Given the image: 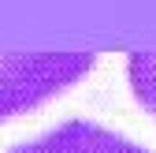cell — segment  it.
Segmentation results:
<instances>
[{
    "label": "cell",
    "mask_w": 156,
    "mask_h": 153,
    "mask_svg": "<svg viewBox=\"0 0 156 153\" xmlns=\"http://www.w3.org/2000/svg\"><path fill=\"white\" fill-rule=\"evenodd\" d=\"M8 153H149V149L89 120H67L60 127L45 131L41 138H30Z\"/></svg>",
    "instance_id": "7a4b0ae2"
},
{
    "label": "cell",
    "mask_w": 156,
    "mask_h": 153,
    "mask_svg": "<svg viewBox=\"0 0 156 153\" xmlns=\"http://www.w3.org/2000/svg\"><path fill=\"white\" fill-rule=\"evenodd\" d=\"M93 60V52H0V123L78 82Z\"/></svg>",
    "instance_id": "6da1fadb"
},
{
    "label": "cell",
    "mask_w": 156,
    "mask_h": 153,
    "mask_svg": "<svg viewBox=\"0 0 156 153\" xmlns=\"http://www.w3.org/2000/svg\"><path fill=\"white\" fill-rule=\"evenodd\" d=\"M126 79L134 97L149 112H156V49H138L126 56Z\"/></svg>",
    "instance_id": "3957f363"
}]
</instances>
